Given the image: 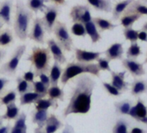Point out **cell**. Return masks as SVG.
Masks as SVG:
<instances>
[{
	"mask_svg": "<svg viewBox=\"0 0 147 133\" xmlns=\"http://www.w3.org/2000/svg\"><path fill=\"white\" fill-rule=\"evenodd\" d=\"M10 83V80L7 78H0V97L5 92L7 85Z\"/></svg>",
	"mask_w": 147,
	"mask_h": 133,
	"instance_id": "obj_45",
	"label": "cell"
},
{
	"mask_svg": "<svg viewBox=\"0 0 147 133\" xmlns=\"http://www.w3.org/2000/svg\"><path fill=\"white\" fill-rule=\"evenodd\" d=\"M140 1H141L143 4H144V5H147V0H140Z\"/></svg>",
	"mask_w": 147,
	"mask_h": 133,
	"instance_id": "obj_57",
	"label": "cell"
},
{
	"mask_svg": "<svg viewBox=\"0 0 147 133\" xmlns=\"http://www.w3.org/2000/svg\"><path fill=\"white\" fill-rule=\"evenodd\" d=\"M20 108L16 105L15 102H12L6 105V112L3 115L4 120H16L20 115Z\"/></svg>",
	"mask_w": 147,
	"mask_h": 133,
	"instance_id": "obj_26",
	"label": "cell"
},
{
	"mask_svg": "<svg viewBox=\"0 0 147 133\" xmlns=\"http://www.w3.org/2000/svg\"><path fill=\"white\" fill-rule=\"evenodd\" d=\"M130 133H146V131L140 127H133L132 129H131Z\"/></svg>",
	"mask_w": 147,
	"mask_h": 133,
	"instance_id": "obj_51",
	"label": "cell"
},
{
	"mask_svg": "<svg viewBox=\"0 0 147 133\" xmlns=\"http://www.w3.org/2000/svg\"><path fill=\"white\" fill-rule=\"evenodd\" d=\"M131 125V122L125 118H119L113 128L112 133H130L128 130L129 127Z\"/></svg>",
	"mask_w": 147,
	"mask_h": 133,
	"instance_id": "obj_33",
	"label": "cell"
},
{
	"mask_svg": "<svg viewBox=\"0 0 147 133\" xmlns=\"http://www.w3.org/2000/svg\"><path fill=\"white\" fill-rule=\"evenodd\" d=\"M17 90H10L4 96L0 97V102L4 105H7L12 102H15L17 99Z\"/></svg>",
	"mask_w": 147,
	"mask_h": 133,
	"instance_id": "obj_39",
	"label": "cell"
},
{
	"mask_svg": "<svg viewBox=\"0 0 147 133\" xmlns=\"http://www.w3.org/2000/svg\"><path fill=\"white\" fill-rule=\"evenodd\" d=\"M63 126L62 122L56 117L55 114L51 113L49 114L47 122L44 126V130L46 133H55L59 129H61Z\"/></svg>",
	"mask_w": 147,
	"mask_h": 133,
	"instance_id": "obj_20",
	"label": "cell"
},
{
	"mask_svg": "<svg viewBox=\"0 0 147 133\" xmlns=\"http://www.w3.org/2000/svg\"><path fill=\"white\" fill-rule=\"evenodd\" d=\"M48 110H35L31 112V121L36 124L37 127L43 128L49 118Z\"/></svg>",
	"mask_w": 147,
	"mask_h": 133,
	"instance_id": "obj_21",
	"label": "cell"
},
{
	"mask_svg": "<svg viewBox=\"0 0 147 133\" xmlns=\"http://www.w3.org/2000/svg\"><path fill=\"white\" fill-rule=\"evenodd\" d=\"M63 70L61 66V64L55 61L51 66V69L49 72V79L51 82V86H58L59 81H61Z\"/></svg>",
	"mask_w": 147,
	"mask_h": 133,
	"instance_id": "obj_24",
	"label": "cell"
},
{
	"mask_svg": "<svg viewBox=\"0 0 147 133\" xmlns=\"http://www.w3.org/2000/svg\"><path fill=\"white\" fill-rule=\"evenodd\" d=\"M132 105H133V103L130 99H125V100L114 103L115 112L118 115H129V112Z\"/></svg>",
	"mask_w": 147,
	"mask_h": 133,
	"instance_id": "obj_30",
	"label": "cell"
},
{
	"mask_svg": "<svg viewBox=\"0 0 147 133\" xmlns=\"http://www.w3.org/2000/svg\"><path fill=\"white\" fill-rule=\"evenodd\" d=\"M53 33L56 38V42L63 48L64 51L70 52L73 49L74 47L73 38L71 37L65 23L57 21L55 24Z\"/></svg>",
	"mask_w": 147,
	"mask_h": 133,
	"instance_id": "obj_6",
	"label": "cell"
},
{
	"mask_svg": "<svg viewBox=\"0 0 147 133\" xmlns=\"http://www.w3.org/2000/svg\"><path fill=\"white\" fill-rule=\"evenodd\" d=\"M138 33L139 30H134L131 27V28H124L123 30V35L125 36V39L131 42H137L138 40Z\"/></svg>",
	"mask_w": 147,
	"mask_h": 133,
	"instance_id": "obj_38",
	"label": "cell"
},
{
	"mask_svg": "<svg viewBox=\"0 0 147 133\" xmlns=\"http://www.w3.org/2000/svg\"><path fill=\"white\" fill-rule=\"evenodd\" d=\"M147 93V81L144 79H137L131 84V93L134 97H138Z\"/></svg>",
	"mask_w": 147,
	"mask_h": 133,
	"instance_id": "obj_18",
	"label": "cell"
},
{
	"mask_svg": "<svg viewBox=\"0 0 147 133\" xmlns=\"http://www.w3.org/2000/svg\"><path fill=\"white\" fill-rule=\"evenodd\" d=\"M34 133H46L45 130L43 128H39V127H36L34 129Z\"/></svg>",
	"mask_w": 147,
	"mask_h": 133,
	"instance_id": "obj_53",
	"label": "cell"
},
{
	"mask_svg": "<svg viewBox=\"0 0 147 133\" xmlns=\"http://www.w3.org/2000/svg\"><path fill=\"white\" fill-rule=\"evenodd\" d=\"M95 86L96 82L91 75L84 74L77 76L68 103L62 112L64 118L71 114H87L90 111Z\"/></svg>",
	"mask_w": 147,
	"mask_h": 133,
	"instance_id": "obj_1",
	"label": "cell"
},
{
	"mask_svg": "<svg viewBox=\"0 0 147 133\" xmlns=\"http://www.w3.org/2000/svg\"><path fill=\"white\" fill-rule=\"evenodd\" d=\"M45 32H46V30L43 26L42 18L36 17L33 21V25H32L30 32L29 33L28 37L30 40L36 42V43L42 45L45 43V41H44Z\"/></svg>",
	"mask_w": 147,
	"mask_h": 133,
	"instance_id": "obj_10",
	"label": "cell"
},
{
	"mask_svg": "<svg viewBox=\"0 0 147 133\" xmlns=\"http://www.w3.org/2000/svg\"><path fill=\"white\" fill-rule=\"evenodd\" d=\"M61 133H75V130H74L73 126L70 125L69 124H66L64 126V129L62 130Z\"/></svg>",
	"mask_w": 147,
	"mask_h": 133,
	"instance_id": "obj_48",
	"label": "cell"
},
{
	"mask_svg": "<svg viewBox=\"0 0 147 133\" xmlns=\"http://www.w3.org/2000/svg\"><path fill=\"white\" fill-rule=\"evenodd\" d=\"M106 55V58L108 59L109 61L117 60H123L124 54V48L123 44L121 42H115L113 43L105 52L103 53Z\"/></svg>",
	"mask_w": 147,
	"mask_h": 133,
	"instance_id": "obj_15",
	"label": "cell"
},
{
	"mask_svg": "<svg viewBox=\"0 0 147 133\" xmlns=\"http://www.w3.org/2000/svg\"><path fill=\"white\" fill-rule=\"evenodd\" d=\"M39 78H40V81H42L46 87H48L49 88L51 87L50 79H49V76L47 74H42L41 75H39Z\"/></svg>",
	"mask_w": 147,
	"mask_h": 133,
	"instance_id": "obj_46",
	"label": "cell"
},
{
	"mask_svg": "<svg viewBox=\"0 0 147 133\" xmlns=\"http://www.w3.org/2000/svg\"><path fill=\"white\" fill-rule=\"evenodd\" d=\"M60 13H61V8L58 5H54L46 7L42 20L47 33L51 34L53 32L55 24L57 22V17L60 15Z\"/></svg>",
	"mask_w": 147,
	"mask_h": 133,
	"instance_id": "obj_8",
	"label": "cell"
},
{
	"mask_svg": "<svg viewBox=\"0 0 147 133\" xmlns=\"http://www.w3.org/2000/svg\"><path fill=\"white\" fill-rule=\"evenodd\" d=\"M69 17L74 24L81 23L86 24L93 20L89 5H76L73 6L69 12Z\"/></svg>",
	"mask_w": 147,
	"mask_h": 133,
	"instance_id": "obj_7",
	"label": "cell"
},
{
	"mask_svg": "<svg viewBox=\"0 0 147 133\" xmlns=\"http://www.w3.org/2000/svg\"><path fill=\"white\" fill-rule=\"evenodd\" d=\"M138 40L147 42V33L144 30H140L138 33Z\"/></svg>",
	"mask_w": 147,
	"mask_h": 133,
	"instance_id": "obj_50",
	"label": "cell"
},
{
	"mask_svg": "<svg viewBox=\"0 0 147 133\" xmlns=\"http://www.w3.org/2000/svg\"><path fill=\"white\" fill-rule=\"evenodd\" d=\"M64 91L58 86H51L48 91V96L52 99H59L61 101L64 100Z\"/></svg>",
	"mask_w": 147,
	"mask_h": 133,
	"instance_id": "obj_37",
	"label": "cell"
},
{
	"mask_svg": "<svg viewBox=\"0 0 147 133\" xmlns=\"http://www.w3.org/2000/svg\"><path fill=\"white\" fill-rule=\"evenodd\" d=\"M131 13H138L141 16H147V5L143 4L140 0H135L131 4L128 8L125 11L123 15L131 14Z\"/></svg>",
	"mask_w": 147,
	"mask_h": 133,
	"instance_id": "obj_22",
	"label": "cell"
},
{
	"mask_svg": "<svg viewBox=\"0 0 147 133\" xmlns=\"http://www.w3.org/2000/svg\"><path fill=\"white\" fill-rule=\"evenodd\" d=\"M135 0H124L121 2H118L114 5L112 11V20L113 21H118L120 19L121 15L125 12V11L128 8V6L132 4Z\"/></svg>",
	"mask_w": 147,
	"mask_h": 133,
	"instance_id": "obj_19",
	"label": "cell"
},
{
	"mask_svg": "<svg viewBox=\"0 0 147 133\" xmlns=\"http://www.w3.org/2000/svg\"><path fill=\"white\" fill-rule=\"evenodd\" d=\"M33 12L27 8V6L21 1L18 0L16 5V13L14 19V33L16 36L21 40L25 41L29 36L30 23L33 18Z\"/></svg>",
	"mask_w": 147,
	"mask_h": 133,
	"instance_id": "obj_3",
	"label": "cell"
},
{
	"mask_svg": "<svg viewBox=\"0 0 147 133\" xmlns=\"http://www.w3.org/2000/svg\"><path fill=\"white\" fill-rule=\"evenodd\" d=\"M90 74L96 77L100 76V69L96 63H82V62H69L67 64L65 69L63 70L61 83L64 87L73 78L77 77L81 75Z\"/></svg>",
	"mask_w": 147,
	"mask_h": 133,
	"instance_id": "obj_2",
	"label": "cell"
},
{
	"mask_svg": "<svg viewBox=\"0 0 147 133\" xmlns=\"http://www.w3.org/2000/svg\"><path fill=\"white\" fill-rule=\"evenodd\" d=\"M75 54L76 59L78 62L82 63H92L94 60H97L100 56L101 55V52H94V51H88L85 49H81L78 48H75Z\"/></svg>",
	"mask_w": 147,
	"mask_h": 133,
	"instance_id": "obj_14",
	"label": "cell"
},
{
	"mask_svg": "<svg viewBox=\"0 0 147 133\" xmlns=\"http://www.w3.org/2000/svg\"><path fill=\"white\" fill-rule=\"evenodd\" d=\"M22 77H23L26 81H28V82H30V83H33V82H34V79H35V77H36V75H35V72L32 71V69H30L29 71L24 73V75H23Z\"/></svg>",
	"mask_w": 147,
	"mask_h": 133,
	"instance_id": "obj_44",
	"label": "cell"
},
{
	"mask_svg": "<svg viewBox=\"0 0 147 133\" xmlns=\"http://www.w3.org/2000/svg\"><path fill=\"white\" fill-rule=\"evenodd\" d=\"M142 30H144V31H145L147 33V22L144 24V25L142 27Z\"/></svg>",
	"mask_w": 147,
	"mask_h": 133,
	"instance_id": "obj_54",
	"label": "cell"
},
{
	"mask_svg": "<svg viewBox=\"0 0 147 133\" xmlns=\"http://www.w3.org/2000/svg\"><path fill=\"white\" fill-rule=\"evenodd\" d=\"M71 33L76 36L82 37H85L88 35L85 25L81 23H75L73 24V26L71 27Z\"/></svg>",
	"mask_w": 147,
	"mask_h": 133,
	"instance_id": "obj_40",
	"label": "cell"
},
{
	"mask_svg": "<svg viewBox=\"0 0 147 133\" xmlns=\"http://www.w3.org/2000/svg\"><path fill=\"white\" fill-rule=\"evenodd\" d=\"M98 66H99V68L100 69V71H108V72H112V69L110 68V61L108 60V59L107 58H99L98 60Z\"/></svg>",
	"mask_w": 147,
	"mask_h": 133,
	"instance_id": "obj_43",
	"label": "cell"
},
{
	"mask_svg": "<svg viewBox=\"0 0 147 133\" xmlns=\"http://www.w3.org/2000/svg\"><path fill=\"white\" fill-rule=\"evenodd\" d=\"M31 63L36 77H39L42 74H48L50 72L51 66V53L49 48H41L35 46L31 49V53L26 58Z\"/></svg>",
	"mask_w": 147,
	"mask_h": 133,
	"instance_id": "obj_4",
	"label": "cell"
},
{
	"mask_svg": "<svg viewBox=\"0 0 147 133\" xmlns=\"http://www.w3.org/2000/svg\"><path fill=\"white\" fill-rule=\"evenodd\" d=\"M4 24H4V23H3V22L1 21V20H0V30L2 29V27L4 26Z\"/></svg>",
	"mask_w": 147,
	"mask_h": 133,
	"instance_id": "obj_56",
	"label": "cell"
},
{
	"mask_svg": "<svg viewBox=\"0 0 147 133\" xmlns=\"http://www.w3.org/2000/svg\"><path fill=\"white\" fill-rule=\"evenodd\" d=\"M16 82H17L16 90H17L18 93L20 96L24 94V93L33 92V85H32V83H30V82L26 81L22 76L17 77Z\"/></svg>",
	"mask_w": 147,
	"mask_h": 133,
	"instance_id": "obj_27",
	"label": "cell"
},
{
	"mask_svg": "<svg viewBox=\"0 0 147 133\" xmlns=\"http://www.w3.org/2000/svg\"><path fill=\"white\" fill-rule=\"evenodd\" d=\"M87 1L96 11L106 13L113 11V6L111 0H87Z\"/></svg>",
	"mask_w": 147,
	"mask_h": 133,
	"instance_id": "obj_17",
	"label": "cell"
},
{
	"mask_svg": "<svg viewBox=\"0 0 147 133\" xmlns=\"http://www.w3.org/2000/svg\"><path fill=\"white\" fill-rule=\"evenodd\" d=\"M12 126L10 124H7L6 125L0 126V133H10L11 130Z\"/></svg>",
	"mask_w": 147,
	"mask_h": 133,
	"instance_id": "obj_47",
	"label": "cell"
},
{
	"mask_svg": "<svg viewBox=\"0 0 147 133\" xmlns=\"http://www.w3.org/2000/svg\"><path fill=\"white\" fill-rule=\"evenodd\" d=\"M102 85L104 87V88L107 90V92L109 93V95L111 96H115V97H119L121 95V92L119 91L115 87H113L111 83H107V82H102Z\"/></svg>",
	"mask_w": 147,
	"mask_h": 133,
	"instance_id": "obj_42",
	"label": "cell"
},
{
	"mask_svg": "<svg viewBox=\"0 0 147 133\" xmlns=\"http://www.w3.org/2000/svg\"><path fill=\"white\" fill-rule=\"evenodd\" d=\"M13 3L11 0H5L0 3V20L10 26L11 24V13Z\"/></svg>",
	"mask_w": 147,
	"mask_h": 133,
	"instance_id": "obj_16",
	"label": "cell"
},
{
	"mask_svg": "<svg viewBox=\"0 0 147 133\" xmlns=\"http://www.w3.org/2000/svg\"><path fill=\"white\" fill-rule=\"evenodd\" d=\"M143 16L138 13H131L127 15H123L120 17V24L124 28H131L136 21L142 18Z\"/></svg>",
	"mask_w": 147,
	"mask_h": 133,
	"instance_id": "obj_34",
	"label": "cell"
},
{
	"mask_svg": "<svg viewBox=\"0 0 147 133\" xmlns=\"http://www.w3.org/2000/svg\"><path fill=\"white\" fill-rule=\"evenodd\" d=\"M54 108L56 109L58 107V103L56 99H41L37 102L35 103V108L36 110H48L49 108Z\"/></svg>",
	"mask_w": 147,
	"mask_h": 133,
	"instance_id": "obj_31",
	"label": "cell"
},
{
	"mask_svg": "<svg viewBox=\"0 0 147 133\" xmlns=\"http://www.w3.org/2000/svg\"><path fill=\"white\" fill-rule=\"evenodd\" d=\"M45 96L36 93L35 92H30L27 93H24L20 96L19 101L21 105H30V104H35L37 102L39 99H43Z\"/></svg>",
	"mask_w": 147,
	"mask_h": 133,
	"instance_id": "obj_29",
	"label": "cell"
},
{
	"mask_svg": "<svg viewBox=\"0 0 147 133\" xmlns=\"http://www.w3.org/2000/svg\"><path fill=\"white\" fill-rule=\"evenodd\" d=\"M46 43L48 45V48H49L55 61L58 62L61 65L67 62V58L65 56L63 48L59 45V43L55 39L50 38V39L47 40Z\"/></svg>",
	"mask_w": 147,
	"mask_h": 133,
	"instance_id": "obj_12",
	"label": "cell"
},
{
	"mask_svg": "<svg viewBox=\"0 0 147 133\" xmlns=\"http://www.w3.org/2000/svg\"><path fill=\"white\" fill-rule=\"evenodd\" d=\"M93 21L95 24L100 32H104L107 30H113L118 26L117 24H113L111 21L107 19H104L102 17H94Z\"/></svg>",
	"mask_w": 147,
	"mask_h": 133,
	"instance_id": "obj_28",
	"label": "cell"
},
{
	"mask_svg": "<svg viewBox=\"0 0 147 133\" xmlns=\"http://www.w3.org/2000/svg\"><path fill=\"white\" fill-rule=\"evenodd\" d=\"M45 0H27L26 6L29 10L35 12L36 14L40 12H44L47 5H45Z\"/></svg>",
	"mask_w": 147,
	"mask_h": 133,
	"instance_id": "obj_32",
	"label": "cell"
},
{
	"mask_svg": "<svg viewBox=\"0 0 147 133\" xmlns=\"http://www.w3.org/2000/svg\"><path fill=\"white\" fill-rule=\"evenodd\" d=\"M125 71L121 72H111V84L115 87L121 93L126 92L129 90V86L131 83L125 81Z\"/></svg>",
	"mask_w": 147,
	"mask_h": 133,
	"instance_id": "obj_13",
	"label": "cell"
},
{
	"mask_svg": "<svg viewBox=\"0 0 147 133\" xmlns=\"http://www.w3.org/2000/svg\"><path fill=\"white\" fill-rule=\"evenodd\" d=\"M32 85H33V92L42 94L43 96L48 95L49 87H46L42 81H34Z\"/></svg>",
	"mask_w": 147,
	"mask_h": 133,
	"instance_id": "obj_41",
	"label": "cell"
},
{
	"mask_svg": "<svg viewBox=\"0 0 147 133\" xmlns=\"http://www.w3.org/2000/svg\"><path fill=\"white\" fill-rule=\"evenodd\" d=\"M26 51V45L18 46L11 54L10 60L0 66V75L7 76H14L17 73L19 62Z\"/></svg>",
	"mask_w": 147,
	"mask_h": 133,
	"instance_id": "obj_5",
	"label": "cell"
},
{
	"mask_svg": "<svg viewBox=\"0 0 147 133\" xmlns=\"http://www.w3.org/2000/svg\"><path fill=\"white\" fill-rule=\"evenodd\" d=\"M13 33L10 29H5L2 31H0V46L8 47L13 43Z\"/></svg>",
	"mask_w": 147,
	"mask_h": 133,
	"instance_id": "obj_35",
	"label": "cell"
},
{
	"mask_svg": "<svg viewBox=\"0 0 147 133\" xmlns=\"http://www.w3.org/2000/svg\"><path fill=\"white\" fill-rule=\"evenodd\" d=\"M27 115L25 112H22L19 117L15 120L14 125L11 128L10 133H27V124H26Z\"/></svg>",
	"mask_w": 147,
	"mask_h": 133,
	"instance_id": "obj_23",
	"label": "cell"
},
{
	"mask_svg": "<svg viewBox=\"0 0 147 133\" xmlns=\"http://www.w3.org/2000/svg\"><path fill=\"white\" fill-rule=\"evenodd\" d=\"M144 64H147V54H146V57H145V59L144 60Z\"/></svg>",
	"mask_w": 147,
	"mask_h": 133,
	"instance_id": "obj_58",
	"label": "cell"
},
{
	"mask_svg": "<svg viewBox=\"0 0 147 133\" xmlns=\"http://www.w3.org/2000/svg\"><path fill=\"white\" fill-rule=\"evenodd\" d=\"M129 116L137 122L147 124V106L142 99L138 98L136 104L132 105L129 112Z\"/></svg>",
	"mask_w": 147,
	"mask_h": 133,
	"instance_id": "obj_11",
	"label": "cell"
},
{
	"mask_svg": "<svg viewBox=\"0 0 147 133\" xmlns=\"http://www.w3.org/2000/svg\"><path fill=\"white\" fill-rule=\"evenodd\" d=\"M122 66L123 68L129 72V74L134 77L138 78L145 75V69L144 68V63L138 61L135 59H123L122 60Z\"/></svg>",
	"mask_w": 147,
	"mask_h": 133,
	"instance_id": "obj_9",
	"label": "cell"
},
{
	"mask_svg": "<svg viewBox=\"0 0 147 133\" xmlns=\"http://www.w3.org/2000/svg\"><path fill=\"white\" fill-rule=\"evenodd\" d=\"M84 25L86 27L87 34L90 36L91 42L94 44V43L100 42L101 39V35H100V32L99 31V30L97 29L95 24L94 23V21L92 20L91 22H89Z\"/></svg>",
	"mask_w": 147,
	"mask_h": 133,
	"instance_id": "obj_25",
	"label": "cell"
},
{
	"mask_svg": "<svg viewBox=\"0 0 147 133\" xmlns=\"http://www.w3.org/2000/svg\"><path fill=\"white\" fill-rule=\"evenodd\" d=\"M125 54H126V58L136 60L138 56L142 55L143 52L138 42H131Z\"/></svg>",
	"mask_w": 147,
	"mask_h": 133,
	"instance_id": "obj_36",
	"label": "cell"
},
{
	"mask_svg": "<svg viewBox=\"0 0 147 133\" xmlns=\"http://www.w3.org/2000/svg\"><path fill=\"white\" fill-rule=\"evenodd\" d=\"M45 2L46 3L51 2V3H54L55 5H67L66 0H45Z\"/></svg>",
	"mask_w": 147,
	"mask_h": 133,
	"instance_id": "obj_49",
	"label": "cell"
},
{
	"mask_svg": "<svg viewBox=\"0 0 147 133\" xmlns=\"http://www.w3.org/2000/svg\"><path fill=\"white\" fill-rule=\"evenodd\" d=\"M3 122H4V118H3V116L0 115V126L3 125Z\"/></svg>",
	"mask_w": 147,
	"mask_h": 133,
	"instance_id": "obj_55",
	"label": "cell"
},
{
	"mask_svg": "<svg viewBox=\"0 0 147 133\" xmlns=\"http://www.w3.org/2000/svg\"><path fill=\"white\" fill-rule=\"evenodd\" d=\"M6 56V51L0 48V62L3 60V59Z\"/></svg>",
	"mask_w": 147,
	"mask_h": 133,
	"instance_id": "obj_52",
	"label": "cell"
},
{
	"mask_svg": "<svg viewBox=\"0 0 147 133\" xmlns=\"http://www.w3.org/2000/svg\"><path fill=\"white\" fill-rule=\"evenodd\" d=\"M2 105H3L1 104V102H0V108H1V106H2Z\"/></svg>",
	"mask_w": 147,
	"mask_h": 133,
	"instance_id": "obj_59",
	"label": "cell"
}]
</instances>
